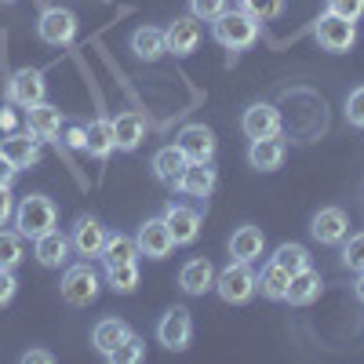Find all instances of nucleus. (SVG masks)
Returning <instances> with one entry per match:
<instances>
[{"instance_id": "nucleus-1", "label": "nucleus", "mask_w": 364, "mask_h": 364, "mask_svg": "<svg viewBox=\"0 0 364 364\" xmlns=\"http://www.w3.org/2000/svg\"><path fill=\"white\" fill-rule=\"evenodd\" d=\"M211 37H215L226 51H248L259 41V18L240 11V8H226L215 22H211Z\"/></svg>"}, {"instance_id": "nucleus-2", "label": "nucleus", "mask_w": 364, "mask_h": 364, "mask_svg": "<svg viewBox=\"0 0 364 364\" xmlns=\"http://www.w3.org/2000/svg\"><path fill=\"white\" fill-rule=\"evenodd\" d=\"M55 223H58V211H55L51 197H44V193H29L15 204V230L29 240L55 230Z\"/></svg>"}, {"instance_id": "nucleus-3", "label": "nucleus", "mask_w": 364, "mask_h": 364, "mask_svg": "<svg viewBox=\"0 0 364 364\" xmlns=\"http://www.w3.org/2000/svg\"><path fill=\"white\" fill-rule=\"evenodd\" d=\"M215 291L223 302H230V306H245L248 299H255L259 291V273L252 269V262H230L223 273H215Z\"/></svg>"}, {"instance_id": "nucleus-4", "label": "nucleus", "mask_w": 364, "mask_h": 364, "mask_svg": "<svg viewBox=\"0 0 364 364\" xmlns=\"http://www.w3.org/2000/svg\"><path fill=\"white\" fill-rule=\"evenodd\" d=\"M99 288H102V277L87 259L77 262V266H66L63 281H58V295H63L70 306H91V302L99 299Z\"/></svg>"}, {"instance_id": "nucleus-5", "label": "nucleus", "mask_w": 364, "mask_h": 364, "mask_svg": "<svg viewBox=\"0 0 364 364\" xmlns=\"http://www.w3.org/2000/svg\"><path fill=\"white\" fill-rule=\"evenodd\" d=\"M77 29H80V22H77V15H73L70 8L48 4V8H41V15H37V37H41L44 44H51V48L73 44V41H77Z\"/></svg>"}, {"instance_id": "nucleus-6", "label": "nucleus", "mask_w": 364, "mask_h": 364, "mask_svg": "<svg viewBox=\"0 0 364 364\" xmlns=\"http://www.w3.org/2000/svg\"><path fill=\"white\" fill-rule=\"evenodd\" d=\"M44 95H48L44 73H41V70H29V66L15 70V73L8 77V84H4V99H8L11 106H18V109H29V106L44 102Z\"/></svg>"}, {"instance_id": "nucleus-7", "label": "nucleus", "mask_w": 364, "mask_h": 364, "mask_svg": "<svg viewBox=\"0 0 364 364\" xmlns=\"http://www.w3.org/2000/svg\"><path fill=\"white\" fill-rule=\"evenodd\" d=\"M314 37H317V44H321L324 51L343 55V51H350V48L357 44V22L324 11V15L317 18V26H314Z\"/></svg>"}, {"instance_id": "nucleus-8", "label": "nucleus", "mask_w": 364, "mask_h": 364, "mask_svg": "<svg viewBox=\"0 0 364 364\" xmlns=\"http://www.w3.org/2000/svg\"><path fill=\"white\" fill-rule=\"evenodd\" d=\"M175 146L186 154L190 164H208L211 157H215V132H211L208 124H182L178 135H175Z\"/></svg>"}, {"instance_id": "nucleus-9", "label": "nucleus", "mask_w": 364, "mask_h": 364, "mask_svg": "<svg viewBox=\"0 0 364 364\" xmlns=\"http://www.w3.org/2000/svg\"><path fill=\"white\" fill-rule=\"evenodd\" d=\"M0 157H8L15 164V171H26V168H37L41 164V139L33 132H11L4 135V142H0Z\"/></svg>"}, {"instance_id": "nucleus-10", "label": "nucleus", "mask_w": 364, "mask_h": 364, "mask_svg": "<svg viewBox=\"0 0 364 364\" xmlns=\"http://www.w3.org/2000/svg\"><path fill=\"white\" fill-rule=\"evenodd\" d=\"M135 245H139V255H146V259H168L171 248H175V240H171V230H168L164 215L146 219L139 226V233H135Z\"/></svg>"}, {"instance_id": "nucleus-11", "label": "nucleus", "mask_w": 364, "mask_h": 364, "mask_svg": "<svg viewBox=\"0 0 364 364\" xmlns=\"http://www.w3.org/2000/svg\"><path fill=\"white\" fill-rule=\"evenodd\" d=\"M310 233L317 245H343V240L350 237V219L343 208H321L317 215L310 219Z\"/></svg>"}, {"instance_id": "nucleus-12", "label": "nucleus", "mask_w": 364, "mask_h": 364, "mask_svg": "<svg viewBox=\"0 0 364 364\" xmlns=\"http://www.w3.org/2000/svg\"><path fill=\"white\" fill-rule=\"evenodd\" d=\"M164 223L171 230V240H175V248L178 245H193V240L200 237V211L190 208V204H168L164 208Z\"/></svg>"}, {"instance_id": "nucleus-13", "label": "nucleus", "mask_w": 364, "mask_h": 364, "mask_svg": "<svg viewBox=\"0 0 364 364\" xmlns=\"http://www.w3.org/2000/svg\"><path fill=\"white\" fill-rule=\"evenodd\" d=\"M240 132L248 139H269V135H281V109L273 102H255L245 109L240 117Z\"/></svg>"}, {"instance_id": "nucleus-14", "label": "nucleus", "mask_w": 364, "mask_h": 364, "mask_svg": "<svg viewBox=\"0 0 364 364\" xmlns=\"http://www.w3.org/2000/svg\"><path fill=\"white\" fill-rule=\"evenodd\" d=\"M197 44H200V22H197L193 15H182V18H175V22L164 29V48H168V55H175V58L193 55Z\"/></svg>"}, {"instance_id": "nucleus-15", "label": "nucleus", "mask_w": 364, "mask_h": 364, "mask_svg": "<svg viewBox=\"0 0 364 364\" xmlns=\"http://www.w3.org/2000/svg\"><path fill=\"white\" fill-rule=\"evenodd\" d=\"M157 339L168 350H186L190 339H193V317H190V310H182V306L168 310L161 317V324H157Z\"/></svg>"}, {"instance_id": "nucleus-16", "label": "nucleus", "mask_w": 364, "mask_h": 364, "mask_svg": "<svg viewBox=\"0 0 364 364\" xmlns=\"http://www.w3.org/2000/svg\"><path fill=\"white\" fill-rule=\"evenodd\" d=\"M106 237H109V233H106V226H102L99 219L84 215V219H77V226H73V233H70V245H73V252L84 255V259H99Z\"/></svg>"}, {"instance_id": "nucleus-17", "label": "nucleus", "mask_w": 364, "mask_h": 364, "mask_svg": "<svg viewBox=\"0 0 364 364\" xmlns=\"http://www.w3.org/2000/svg\"><path fill=\"white\" fill-rule=\"evenodd\" d=\"M63 109L51 106V102H37L26 109V128L33 132L41 142H58V132H63Z\"/></svg>"}, {"instance_id": "nucleus-18", "label": "nucleus", "mask_w": 364, "mask_h": 364, "mask_svg": "<svg viewBox=\"0 0 364 364\" xmlns=\"http://www.w3.org/2000/svg\"><path fill=\"white\" fill-rule=\"evenodd\" d=\"M70 252H73L70 237H66V233H58V230H48V233L33 237V255H37V262L48 266V269L66 266V262H70Z\"/></svg>"}, {"instance_id": "nucleus-19", "label": "nucleus", "mask_w": 364, "mask_h": 364, "mask_svg": "<svg viewBox=\"0 0 364 364\" xmlns=\"http://www.w3.org/2000/svg\"><path fill=\"white\" fill-rule=\"evenodd\" d=\"M288 157V142L281 135H269V139H252L248 146V164L255 171H277Z\"/></svg>"}, {"instance_id": "nucleus-20", "label": "nucleus", "mask_w": 364, "mask_h": 364, "mask_svg": "<svg viewBox=\"0 0 364 364\" xmlns=\"http://www.w3.org/2000/svg\"><path fill=\"white\" fill-rule=\"evenodd\" d=\"M154 175H157V182H164V186H171V190H178V182H182V175H186V168H190V161H186V154H182L178 146H161L157 154H154Z\"/></svg>"}, {"instance_id": "nucleus-21", "label": "nucleus", "mask_w": 364, "mask_h": 364, "mask_svg": "<svg viewBox=\"0 0 364 364\" xmlns=\"http://www.w3.org/2000/svg\"><path fill=\"white\" fill-rule=\"evenodd\" d=\"M321 273L314 269V266H306V269H299V273H291V281H288V291H284V302L288 306H314V302L321 299Z\"/></svg>"}, {"instance_id": "nucleus-22", "label": "nucleus", "mask_w": 364, "mask_h": 364, "mask_svg": "<svg viewBox=\"0 0 364 364\" xmlns=\"http://www.w3.org/2000/svg\"><path fill=\"white\" fill-rule=\"evenodd\" d=\"M142 139H146V117L135 113V109L117 113V120H113V142H117V149L132 154V149L142 146Z\"/></svg>"}, {"instance_id": "nucleus-23", "label": "nucleus", "mask_w": 364, "mask_h": 364, "mask_svg": "<svg viewBox=\"0 0 364 364\" xmlns=\"http://www.w3.org/2000/svg\"><path fill=\"white\" fill-rule=\"evenodd\" d=\"M178 288L186 295H204L215 288V266L208 259H190L186 266L178 269Z\"/></svg>"}, {"instance_id": "nucleus-24", "label": "nucleus", "mask_w": 364, "mask_h": 364, "mask_svg": "<svg viewBox=\"0 0 364 364\" xmlns=\"http://www.w3.org/2000/svg\"><path fill=\"white\" fill-rule=\"evenodd\" d=\"M262 248H266V237H262L259 226H240V230H233V237H230V255H233L237 262H255V259H262Z\"/></svg>"}, {"instance_id": "nucleus-25", "label": "nucleus", "mask_w": 364, "mask_h": 364, "mask_svg": "<svg viewBox=\"0 0 364 364\" xmlns=\"http://www.w3.org/2000/svg\"><path fill=\"white\" fill-rule=\"evenodd\" d=\"M128 336H132V328L120 321V317H102L95 328H91V343H95V350H99L102 357H109Z\"/></svg>"}, {"instance_id": "nucleus-26", "label": "nucleus", "mask_w": 364, "mask_h": 364, "mask_svg": "<svg viewBox=\"0 0 364 364\" xmlns=\"http://www.w3.org/2000/svg\"><path fill=\"white\" fill-rule=\"evenodd\" d=\"M215 182H219V175H215V168H211V161H208V164H190L186 175H182V182H178V190L186 193V197L204 200V197H211Z\"/></svg>"}, {"instance_id": "nucleus-27", "label": "nucleus", "mask_w": 364, "mask_h": 364, "mask_svg": "<svg viewBox=\"0 0 364 364\" xmlns=\"http://www.w3.org/2000/svg\"><path fill=\"white\" fill-rule=\"evenodd\" d=\"M132 51H135V58H142V63H157L161 55H168V48H164V29H157V26H139L135 33H132Z\"/></svg>"}, {"instance_id": "nucleus-28", "label": "nucleus", "mask_w": 364, "mask_h": 364, "mask_svg": "<svg viewBox=\"0 0 364 364\" xmlns=\"http://www.w3.org/2000/svg\"><path fill=\"white\" fill-rule=\"evenodd\" d=\"M84 135H87V154L95 157V161H106L113 149H117V142H113V120H106V117H95L91 124L84 128Z\"/></svg>"}, {"instance_id": "nucleus-29", "label": "nucleus", "mask_w": 364, "mask_h": 364, "mask_svg": "<svg viewBox=\"0 0 364 364\" xmlns=\"http://www.w3.org/2000/svg\"><path fill=\"white\" fill-rule=\"evenodd\" d=\"M106 266H120V262H135L139 259V245H135V237L128 233H109L106 237V245H102V255H99Z\"/></svg>"}, {"instance_id": "nucleus-30", "label": "nucleus", "mask_w": 364, "mask_h": 364, "mask_svg": "<svg viewBox=\"0 0 364 364\" xmlns=\"http://www.w3.org/2000/svg\"><path fill=\"white\" fill-rule=\"evenodd\" d=\"M288 281H291V273H284L277 262H266V266H262V273H259V291H262V299L284 302Z\"/></svg>"}, {"instance_id": "nucleus-31", "label": "nucleus", "mask_w": 364, "mask_h": 364, "mask_svg": "<svg viewBox=\"0 0 364 364\" xmlns=\"http://www.w3.org/2000/svg\"><path fill=\"white\" fill-rule=\"evenodd\" d=\"M106 284L120 295H132L139 288V262H120V266H106Z\"/></svg>"}, {"instance_id": "nucleus-32", "label": "nucleus", "mask_w": 364, "mask_h": 364, "mask_svg": "<svg viewBox=\"0 0 364 364\" xmlns=\"http://www.w3.org/2000/svg\"><path fill=\"white\" fill-rule=\"evenodd\" d=\"M26 259L22 233L18 230H0V269H15Z\"/></svg>"}, {"instance_id": "nucleus-33", "label": "nucleus", "mask_w": 364, "mask_h": 364, "mask_svg": "<svg viewBox=\"0 0 364 364\" xmlns=\"http://www.w3.org/2000/svg\"><path fill=\"white\" fill-rule=\"evenodd\" d=\"M269 262H277L284 273H299V269H306V266H310V252L302 248V245H281L277 252H273Z\"/></svg>"}, {"instance_id": "nucleus-34", "label": "nucleus", "mask_w": 364, "mask_h": 364, "mask_svg": "<svg viewBox=\"0 0 364 364\" xmlns=\"http://www.w3.org/2000/svg\"><path fill=\"white\" fill-rule=\"evenodd\" d=\"M237 4H240V11H248L259 22H266V18H281L284 8H288V0H237Z\"/></svg>"}, {"instance_id": "nucleus-35", "label": "nucleus", "mask_w": 364, "mask_h": 364, "mask_svg": "<svg viewBox=\"0 0 364 364\" xmlns=\"http://www.w3.org/2000/svg\"><path fill=\"white\" fill-rule=\"evenodd\" d=\"M142 357H146V343H142V339L135 336V331H132V336H128L124 343H120V346H117V350H113L106 360H113V364H139Z\"/></svg>"}, {"instance_id": "nucleus-36", "label": "nucleus", "mask_w": 364, "mask_h": 364, "mask_svg": "<svg viewBox=\"0 0 364 364\" xmlns=\"http://www.w3.org/2000/svg\"><path fill=\"white\" fill-rule=\"evenodd\" d=\"M343 266L353 269V273L364 269V233H353V237L343 240Z\"/></svg>"}, {"instance_id": "nucleus-37", "label": "nucleus", "mask_w": 364, "mask_h": 364, "mask_svg": "<svg viewBox=\"0 0 364 364\" xmlns=\"http://www.w3.org/2000/svg\"><path fill=\"white\" fill-rule=\"evenodd\" d=\"M230 8V0H190V15L197 22H215Z\"/></svg>"}, {"instance_id": "nucleus-38", "label": "nucleus", "mask_w": 364, "mask_h": 364, "mask_svg": "<svg viewBox=\"0 0 364 364\" xmlns=\"http://www.w3.org/2000/svg\"><path fill=\"white\" fill-rule=\"evenodd\" d=\"M346 120L353 128H360L364 132V84L360 87H353L350 95H346Z\"/></svg>"}, {"instance_id": "nucleus-39", "label": "nucleus", "mask_w": 364, "mask_h": 364, "mask_svg": "<svg viewBox=\"0 0 364 364\" xmlns=\"http://www.w3.org/2000/svg\"><path fill=\"white\" fill-rule=\"evenodd\" d=\"M328 11H331V15H339V18L357 22V18L364 15V0H328Z\"/></svg>"}, {"instance_id": "nucleus-40", "label": "nucleus", "mask_w": 364, "mask_h": 364, "mask_svg": "<svg viewBox=\"0 0 364 364\" xmlns=\"http://www.w3.org/2000/svg\"><path fill=\"white\" fill-rule=\"evenodd\" d=\"M18 291V281H15V269H0V310L8 306Z\"/></svg>"}, {"instance_id": "nucleus-41", "label": "nucleus", "mask_w": 364, "mask_h": 364, "mask_svg": "<svg viewBox=\"0 0 364 364\" xmlns=\"http://www.w3.org/2000/svg\"><path fill=\"white\" fill-rule=\"evenodd\" d=\"M18 128V109L4 99V106H0V132H4V135H11Z\"/></svg>"}, {"instance_id": "nucleus-42", "label": "nucleus", "mask_w": 364, "mask_h": 364, "mask_svg": "<svg viewBox=\"0 0 364 364\" xmlns=\"http://www.w3.org/2000/svg\"><path fill=\"white\" fill-rule=\"evenodd\" d=\"M15 215V200H11V186H0V226Z\"/></svg>"}, {"instance_id": "nucleus-43", "label": "nucleus", "mask_w": 364, "mask_h": 364, "mask_svg": "<svg viewBox=\"0 0 364 364\" xmlns=\"http://www.w3.org/2000/svg\"><path fill=\"white\" fill-rule=\"evenodd\" d=\"M22 360H26V364H55V353H51V350H26Z\"/></svg>"}, {"instance_id": "nucleus-44", "label": "nucleus", "mask_w": 364, "mask_h": 364, "mask_svg": "<svg viewBox=\"0 0 364 364\" xmlns=\"http://www.w3.org/2000/svg\"><path fill=\"white\" fill-rule=\"evenodd\" d=\"M66 146H70V149H84V146H87L84 128H66Z\"/></svg>"}, {"instance_id": "nucleus-45", "label": "nucleus", "mask_w": 364, "mask_h": 364, "mask_svg": "<svg viewBox=\"0 0 364 364\" xmlns=\"http://www.w3.org/2000/svg\"><path fill=\"white\" fill-rule=\"evenodd\" d=\"M15 182V164L8 157H0V186H11Z\"/></svg>"}, {"instance_id": "nucleus-46", "label": "nucleus", "mask_w": 364, "mask_h": 364, "mask_svg": "<svg viewBox=\"0 0 364 364\" xmlns=\"http://www.w3.org/2000/svg\"><path fill=\"white\" fill-rule=\"evenodd\" d=\"M353 295H357V302L364 306V269L357 273V284H353Z\"/></svg>"}, {"instance_id": "nucleus-47", "label": "nucleus", "mask_w": 364, "mask_h": 364, "mask_svg": "<svg viewBox=\"0 0 364 364\" xmlns=\"http://www.w3.org/2000/svg\"><path fill=\"white\" fill-rule=\"evenodd\" d=\"M0 4H15V0H0Z\"/></svg>"}]
</instances>
